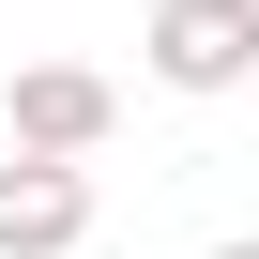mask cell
Returning <instances> with one entry per match:
<instances>
[{
  "label": "cell",
  "mask_w": 259,
  "mask_h": 259,
  "mask_svg": "<svg viewBox=\"0 0 259 259\" xmlns=\"http://www.w3.org/2000/svg\"><path fill=\"white\" fill-rule=\"evenodd\" d=\"M138 61H153L168 92H244V76H259V0H153Z\"/></svg>",
  "instance_id": "cell-1"
},
{
  "label": "cell",
  "mask_w": 259,
  "mask_h": 259,
  "mask_svg": "<svg viewBox=\"0 0 259 259\" xmlns=\"http://www.w3.org/2000/svg\"><path fill=\"white\" fill-rule=\"evenodd\" d=\"M92 244V153H0V259H76Z\"/></svg>",
  "instance_id": "cell-2"
},
{
  "label": "cell",
  "mask_w": 259,
  "mask_h": 259,
  "mask_svg": "<svg viewBox=\"0 0 259 259\" xmlns=\"http://www.w3.org/2000/svg\"><path fill=\"white\" fill-rule=\"evenodd\" d=\"M0 122H16V153H107V138H122V92H107L92 61H16Z\"/></svg>",
  "instance_id": "cell-3"
},
{
  "label": "cell",
  "mask_w": 259,
  "mask_h": 259,
  "mask_svg": "<svg viewBox=\"0 0 259 259\" xmlns=\"http://www.w3.org/2000/svg\"><path fill=\"white\" fill-rule=\"evenodd\" d=\"M213 259H259V244H213Z\"/></svg>",
  "instance_id": "cell-4"
}]
</instances>
